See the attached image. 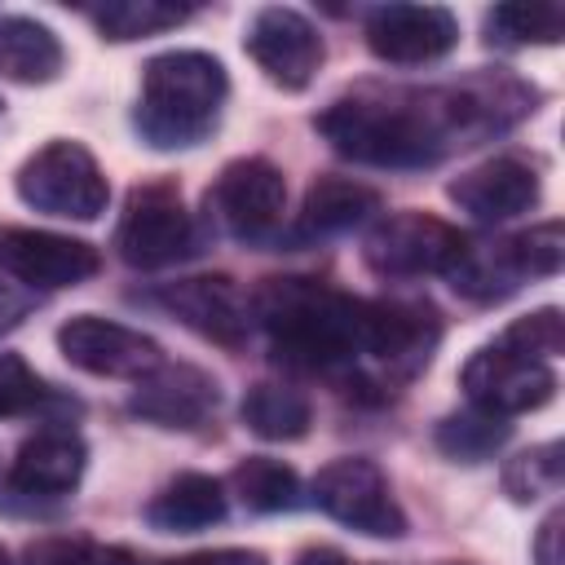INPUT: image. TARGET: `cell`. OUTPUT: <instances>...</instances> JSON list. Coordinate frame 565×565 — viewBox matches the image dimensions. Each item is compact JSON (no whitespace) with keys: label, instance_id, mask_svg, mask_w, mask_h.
I'll return each mask as SVG.
<instances>
[{"label":"cell","instance_id":"836d02e7","mask_svg":"<svg viewBox=\"0 0 565 565\" xmlns=\"http://www.w3.org/2000/svg\"><path fill=\"white\" fill-rule=\"evenodd\" d=\"M296 565H349L335 547H309V552H300V561Z\"/></svg>","mask_w":565,"mask_h":565},{"label":"cell","instance_id":"9c48e42d","mask_svg":"<svg viewBox=\"0 0 565 565\" xmlns=\"http://www.w3.org/2000/svg\"><path fill=\"white\" fill-rule=\"evenodd\" d=\"M57 349L71 366H79L88 375H110V380H141L146 371H154L163 362V349L150 335H141L124 322L93 318V313L62 322Z\"/></svg>","mask_w":565,"mask_h":565},{"label":"cell","instance_id":"5bb4252c","mask_svg":"<svg viewBox=\"0 0 565 565\" xmlns=\"http://www.w3.org/2000/svg\"><path fill=\"white\" fill-rule=\"evenodd\" d=\"M450 199L477 221H508L539 203V172L516 154H494L450 181Z\"/></svg>","mask_w":565,"mask_h":565},{"label":"cell","instance_id":"e0dca14e","mask_svg":"<svg viewBox=\"0 0 565 565\" xmlns=\"http://www.w3.org/2000/svg\"><path fill=\"white\" fill-rule=\"evenodd\" d=\"M437 340V313L428 305H362V331H358V349L384 358V362H402V358H428Z\"/></svg>","mask_w":565,"mask_h":565},{"label":"cell","instance_id":"5b68a950","mask_svg":"<svg viewBox=\"0 0 565 565\" xmlns=\"http://www.w3.org/2000/svg\"><path fill=\"white\" fill-rule=\"evenodd\" d=\"M313 499L327 516H335L340 525L371 534V539H397L406 534V516L384 481V472L371 459H331L318 477H313Z\"/></svg>","mask_w":565,"mask_h":565},{"label":"cell","instance_id":"ba28073f","mask_svg":"<svg viewBox=\"0 0 565 565\" xmlns=\"http://www.w3.org/2000/svg\"><path fill=\"white\" fill-rule=\"evenodd\" d=\"M115 247L128 265L137 269H159L172 265L177 256H185L190 247V216L181 207V194L163 181L141 185L128 194V212L119 221Z\"/></svg>","mask_w":565,"mask_h":565},{"label":"cell","instance_id":"4fadbf2b","mask_svg":"<svg viewBox=\"0 0 565 565\" xmlns=\"http://www.w3.org/2000/svg\"><path fill=\"white\" fill-rule=\"evenodd\" d=\"M207 199L216 203L221 221L234 234L252 238V234H265L269 225H278V216L287 207V181L265 159H238L216 177V190Z\"/></svg>","mask_w":565,"mask_h":565},{"label":"cell","instance_id":"6da1fadb","mask_svg":"<svg viewBox=\"0 0 565 565\" xmlns=\"http://www.w3.org/2000/svg\"><path fill=\"white\" fill-rule=\"evenodd\" d=\"M525 110H534V88L508 75H486L437 93L340 97L313 124L344 159L375 168H415L433 163L468 132L508 128Z\"/></svg>","mask_w":565,"mask_h":565},{"label":"cell","instance_id":"2e32d148","mask_svg":"<svg viewBox=\"0 0 565 565\" xmlns=\"http://www.w3.org/2000/svg\"><path fill=\"white\" fill-rule=\"evenodd\" d=\"M159 305L172 309L185 327L216 344H243L247 335V305L230 278H181L159 291Z\"/></svg>","mask_w":565,"mask_h":565},{"label":"cell","instance_id":"8fae6325","mask_svg":"<svg viewBox=\"0 0 565 565\" xmlns=\"http://www.w3.org/2000/svg\"><path fill=\"white\" fill-rule=\"evenodd\" d=\"M459 40V22L441 4H384L366 22V44L375 57L397 66L437 62Z\"/></svg>","mask_w":565,"mask_h":565},{"label":"cell","instance_id":"7402d4cb","mask_svg":"<svg viewBox=\"0 0 565 565\" xmlns=\"http://www.w3.org/2000/svg\"><path fill=\"white\" fill-rule=\"evenodd\" d=\"M309 419H313L309 397L296 393V388H287V384L260 380L243 397V424L256 437H265V441H296V437L309 433Z\"/></svg>","mask_w":565,"mask_h":565},{"label":"cell","instance_id":"3957f363","mask_svg":"<svg viewBox=\"0 0 565 565\" xmlns=\"http://www.w3.org/2000/svg\"><path fill=\"white\" fill-rule=\"evenodd\" d=\"M225 66L207 53H159L141 75L137 128L150 146H190L199 141L225 102Z\"/></svg>","mask_w":565,"mask_h":565},{"label":"cell","instance_id":"44dd1931","mask_svg":"<svg viewBox=\"0 0 565 565\" xmlns=\"http://www.w3.org/2000/svg\"><path fill=\"white\" fill-rule=\"evenodd\" d=\"M380 207V194L353 177H318L305 194V207H300V225L309 234H335V230H349L358 221H366L371 212Z\"/></svg>","mask_w":565,"mask_h":565},{"label":"cell","instance_id":"e575fe53","mask_svg":"<svg viewBox=\"0 0 565 565\" xmlns=\"http://www.w3.org/2000/svg\"><path fill=\"white\" fill-rule=\"evenodd\" d=\"M0 565H9V556H4V547H0Z\"/></svg>","mask_w":565,"mask_h":565},{"label":"cell","instance_id":"277c9868","mask_svg":"<svg viewBox=\"0 0 565 565\" xmlns=\"http://www.w3.org/2000/svg\"><path fill=\"white\" fill-rule=\"evenodd\" d=\"M18 199L66 221H97L106 212V177L79 141H49L18 168Z\"/></svg>","mask_w":565,"mask_h":565},{"label":"cell","instance_id":"603a6c76","mask_svg":"<svg viewBox=\"0 0 565 565\" xmlns=\"http://www.w3.org/2000/svg\"><path fill=\"white\" fill-rule=\"evenodd\" d=\"M234 490H238V499L247 503V508H256V512H282V508H291L296 503V472H291V463H282V459H269V455H247L238 468H234Z\"/></svg>","mask_w":565,"mask_h":565},{"label":"cell","instance_id":"484cf974","mask_svg":"<svg viewBox=\"0 0 565 565\" xmlns=\"http://www.w3.org/2000/svg\"><path fill=\"white\" fill-rule=\"evenodd\" d=\"M490 26H499L508 40L556 44L565 35V9L561 4H503L490 13Z\"/></svg>","mask_w":565,"mask_h":565},{"label":"cell","instance_id":"4dcf8cb0","mask_svg":"<svg viewBox=\"0 0 565 565\" xmlns=\"http://www.w3.org/2000/svg\"><path fill=\"white\" fill-rule=\"evenodd\" d=\"M40 393H44L40 375L18 353H0V419L31 411L40 402Z\"/></svg>","mask_w":565,"mask_h":565},{"label":"cell","instance_id":"ac0fdd59","mask_svg":"<svg viewBox=\"0 0 565 565\" xmlns=\"http://www.w3.org/2000/svg\"><path fill=\"white\" fill-rule=\"evenodd\" d=\"M84 472V441L75 433L49 428L22 441L9 481L26 494H66Z\"/></svg>","mask_w":565,"mask_h":565},{"label":"cell","instance_id":"7c38bea8","mask_svg":"<svg viewBox=\"0 0 565 565\" xmlns=\"http://www.w3.org/2000/svg\"><path fill=\"white\" fill-rule=\"evenodd\" d=\"M0 260L9 274H18L31 287H75L93 278L102 265L97 247L66 234H49V230H4Z\"/></svg>","mask_w":565,"mask_h":565},{"label":"cell","instance_id":"7a4b0ae2","mask_svg":"<svg viewBox=\"0 0 565 565\" xmlns=\"http://www.w3.org/2000/svg\"><path fill=\"white\" fill-rule=\"evenodd\" d=\"M256 318L269 327L278 358L327 366L358 349L362 300L313 278H265L256 291Z\"/></svg>","mask_w":565,"mask_h":565},{"label":"cell","instance_id":"83f0119b","mask_svg":"<svg viewBox=\"0 0 565 565\" xmlns=\"http://www.w3.org/2000/svg\"><path fill=\"white\" fill-rule=\"evenodd\" d=\"M26 565H137V556L88 539H44L26 552Z\"/></svg>","mask_w":565,"mask_h":565},{"label":"cell","instance_id":"9a60e30c","mask_svg":"<svg viewBox=\"0 0 565 565\" xmlns=\"http://www.w3.org/2000/svg\"><path fill=\"white\" fill-rule=\"evenodd\" d=\"M128 406L141 419H154L163 428H194L216 406V380L185 362H159L137 380Z\"/></svg>","mask_w":565,"mask_h":565},{"label":"cell","instance_id":"ffe728a7","mask_svg":"<svg viewBox=\"0 0 565 565\" xmlns=\"http://www.w3.org/2000/svg\"><path fill=\"white\" fill-rule=\"evenodd\" d=\"M62 71V44L44 22L0 18V75L13 84H49Z\"/></svg>","mask_w":565,"mask_h":565},{"label":"cell","instance_id":"4316f807","mask_svg":"<svg viewBox=\"0 0 565 565\" xmlns=\"http://www.w3.org/2000/svg\"><path fill=\"white\" fill-rule=\"evenodd\" d=\"M503 486H508V494L516 503H530V499L556 490L561 486V446L552 441V446H539V450L516 455L508 463V472H503Z\"/></svg>","mask_w":565,"mask_h":565},{"label":"cell","instance_id":"8992f818","mask_svg":"<svg viewBox=\"0 0 565 565\" xmlns=\"http://www.w3.org/2000/svg\"><path fill=\"white\" fill-rule=\"evenodd\" d=\"M459 384L463 393L472 397L477 411L486 415H525V411H539L543 402H552L556 393V375L547 362L539 358H525L508 344H490V349H477L463 371H459Z\"/></svg>","mask_w":565,"mask_h":565},{"label":"cell","instance_id":"d6a6232c","mask_svg":"<svg viewBox=\"0 0 565 565\" xmlns=\"http://www.w3.org/2000/svg\"><path fill=\"white\" fill-rule=\"evenodd\" d=\"M168 565H269V561L260 552L221 547V552H194V556H181V561H168Z\"/></svg>","mask_w":565,"mask_h":565},{"label":"cell","instance_id":"cb8c5ba5","mask_svg":"<svg viewBox=\"0 0 565 565\" xmlns=\"http://www.w3.org/2000/svg\"><path fill=\"white\" fill-rule=\"evenodd\" d=\"M97 26L106 40H141V35H159L177 22L190 18L185 4H168V0H110L97 13Z\"/></svg>","mask_w":565,"mask_h":565},{"label":"cell","instance_id":"52a82bcc","mask_svg":"<svg viewBox=\"0 0 565 565\" xmlns=\"http://www.w3.org/2000/svg\"><path fill=\"white\" fill-rule=\"evenodd\" d=\"M463 247L468 238L455 225L428 212H397L375 225L362 256L384 278H415V274H446Z\"/></svg>","mask_w":565,"mask_h":565},{"label":"cell","instance_id":"1f68e13d","mask_svg":"<svg viewBox=\"0 0 565 565\" xmlns=\"http://www.w3.org/2000/svg\"><path fill=\"white\" fill-rule=\"evenodd\" d=\"M561 525H565V512H547V521L539 525V539H534L539 565H561Z\"/></svg>","mask_w":565,"mask_h":565},{"label":"cell","instance_id":"f546056e","mask_svg":"<svg viewBox=\"0 0 565 565\" xmlns=\"http://www.w3.org/2000/svg\"><path fill=\"white\" fill-rule=\"evenodd\" d=\"M512 252H516V265L525 278H539V274H556L561 260H565V234L556 221L547 225H534L530 234H516L512 238Z\"/></svg>","mask_w":565,"mask_h":565},{"label":"cell","instance_id":"30bf717a","mask_svg":"<svg viewBox=\"0 0 565 565\" xmlns=\"http://www.w3.org/2000/svg\"><path fill=\"white\" fill-rule=\"evenodd\" d=\"M243 49L252 53V62L282 88H305L318 66H322V35L313 31V22L287 4H265L243 35Z\"/></svg>","mask_w":565,"mask_h":565},{"label":"cell","instance_id":"f1b7e54d","mask_svg":"<svg viewBox=\"0 0 565 565\" xmlns=\"http://www.w3.org/2000/svg\"><path fill=\"white\" fill-rule=\"evenodd\" d=\"M499 344H508V349H516V353H525V358H552V353H561L565 349V327H561V313L556 309H539V313H525V318H516L508 331H503V340Z\"/></svg>","mask_w":565,"mask_h":565},{"label":"cell","instance_id":"d6986e66","mask_svg":"<svg viewBox=\"0 0 565 565\" xmlns=\"http://www.w3.org/2000/svg\"><path fill=\"white\" fill-rule=\"evenodd\" d=\"M225 516V494L212 477L203 472H185L177 477L172 486H163L150 508H146V521L154 530H168V534H190V530H203V525H216Z\"/></svg>","mask_w":565,"mask_h":565},{"label":"cell","instance_id":"d4e9b609","mask_svg":"<svg viewBox=\"0 0 565 565\" xmlns=\"http://www.w3.org/2000/svg\"><path fill=\"white\" fill-rule=\"evenodd\" d=\"M503 437H508V424H503L499 415H486V411L450 415V419L437 428V446H441L446 455H455V459H468V463L494 455V450L503 446Z\"/></svg>","mask_w":565,"mask_h":565}]
</instances>
